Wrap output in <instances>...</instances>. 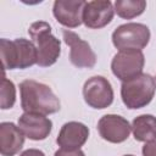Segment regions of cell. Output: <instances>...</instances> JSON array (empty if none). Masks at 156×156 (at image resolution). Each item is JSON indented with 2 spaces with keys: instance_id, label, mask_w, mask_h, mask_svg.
I'll return each instance as SVG.
<instances>
[{
  "instance_id": "d6986e66",
  "label": "cell",
  "mask_w": 156,
  "mask_h": 156,
  "mask_svg": "<svg viewBox=\"0 0 156 156\" xmlns=\"http://www.w3.org/2000/svg\"><path fill=\"white\" fill-rule=\"evenodd\" d=\"M143 156H156V140L145 143V145L141 149Z\"/></svg>"
},
{
  "instance_id": "8992f818",
  "label": "cell",
  "mask_w": 156,
  "mask_h": 156,
  "mask_svg": "<svg viewBox=\"0 0 156 156\" xmlns=\"http://www.w3.org/2000/svg\"><path fill=\"white\" fill-rule=\"evenodd\" d=\"M144 65L145 57L140 50H122L113 56L111 71L119 80L126 82L141 74Z\"/></svg>"
},
{
  "instance_id": "5bb4252c",
  "label": "cell",
  "mask_w": 156,
  "mask_h": 156,
  "mask_svg": "<svg viewBox=\"0 0 156 156\" xmlns=\"http://www.w3.org/2000/svg\"><path fill=\"white\" fill-rule=\"evenodd\" d=\"M24 144V134L12 122L0 124V151L2 156H15Z\"/></svg>"
},
{
  "instance_id": "44dd1931",
  "label": "cell",
  "mask_w": 156,
  "mask_h": 156,
  "mask_svg": "<svg viewBox=\"0 0 156 156\" xmlns=\"http://www.w3.org/2000/svg\"><path fill=\"white\" fill-rule=\"evenodd\" d=\"M123 156H134V155H123Z\"/></svg>"
},
{
  "instance_id": "6da1fadb",
  "label": "cell",
  "mask_w": 156,
  "mask_h": 156,
  "mask_svg": "<svg viewBox=\"0 0 156 156\" xmlns=\"http://www.w3.org/2000/svg\"><path fill=\"white\" fill-rule=\"evenodd\" d=\"M21 107L24 112L51 115L60 111L61 104L52 89L40 82L26 79L20 84Z\"/></svg>"
},
{
  "instance_id": "30bf717a",
  "label": "cell",
  "mask_w": 156,
  "mask_h": 156,
  "mask_svg": "<svg viewBox=\"0 0 156 156\" xmlns=\"http://www.w3.org/2000/svg\"><path fill=\"white\" fill-rule=\"evenodd\" d=\"M115 15V9L108 0H94L85 2L83 10V23L91 29H100L107 26Z\"/></svg>"
},
{
  "instance_id": "ba28073f",
  "label": "cell",
  "mask_w": 156,
  "mask_h": 156,
  "mask_svg": "<svg viewBox=\"0 0 156 156\" xmlns=\"http://www.w3.org/2000/svg\"><path fill=\"white\" fill-rule=\"evenodd\" d=\"M62 38L69 46V61L73 66L78 68H93L95 66L96 55L88 41L69 29H62Z\"/></svg>"
},
{
  "instance_id": "9a60e30c",
  "label": "cell",
  "mask_w": 156,
  "mask_h": 156,
  "mask_svg": "<svg viewBox=\"0 0 156 156\" xmlns=\"http://www.w3.org/2000/svg\"><path fill=\"white\" fill-rule=\"evenodd\" d=\"M132 132L136 141L150 143L156 140V117L152 115H140L132 122Z\"/></svg>"
},
{
  "instance_id": "ac0fdd59",
  "label": "cell",
  "mask_w": 156,
  "mask_h": 156,
  "mask_svg": "<svg viewBox=\"0 0 156 156\" xmlns=\"http://www.w3.org/2000/svg\"><path fill=\"white\" fill-rule=\"evenodd\" d=\"M54 156H85L80 149H58Z\"/></svg>"
},
{
  "instance_id": "2e32d148",
  "label": "cell",
  "mask_w": 156,
  "mask_h": 156,
  "mask_svg": "<svg viewBox=\"0 0 156 156\" xmlns=\"http://www.w3.org/2000/svg\"><path fill=\"white\" fill-rule=\"evenodd\" d=\"M146 9L144 0H117L115 2V12L124 20H132L140 16Z\"/></svg>"
},
{
  "instance_id": "8fae6325",
  "label": "cell",
  "mask_w": 156,
  "mask_h": 156,
  "mask_svg": "<svg viewBox=\"0 0 156 156\" xmlns=\"http://www.w3.org/2000/svg\"><path fill=\"white\" fill-rule=\"evenodd\" d=\"M83 0H56L52 6L54 17L58 23L68 28H76L83 23Z\"/></svg>"
},
{
  "instance_id": "4fadbf2b",
  "label": "cell",
  "mask_w": 156,
  "mask_h": 156,
  "mask_svg": "<svg viewBox=\"0 0 156 156\" xmlns=\"http://www.w3.org/2000/svg\"><path fill=\"white\" fill-rule=\"evenodd\" d=\"M89 138V128L80 122L71 121L65 123L56 138V143L61 149H80Z\"/></svg>"
},
{
  "instance_id": "277c9868",
  "label": "cell",
  "mask_w": 156,
  "mask_h": 156,
  "mask_svg": "<svg viewBox=\"0 0 156 156\" xmlns=\"http://www.w3.org/2000/svg\"><path fill=\"white\" fill-rule=\"evenodd\" d=\"M155 78L149 73H141L132 79L122 82L121 98L129 110H138L149 105L155 95Z\"/></svg>"
},
{
  "instance_id": "9c48e42d",
  "label": "cell",
  "mask_w": 156,
  "mask_h": 156,
  "mask_svg": "<svg viewBox=\"0 0 156 156\" xmlns=\"http://www.w3.org/2000/svg\"><path fill=\"white\" fill-rule=\"evenodd\" d=\"M98 130L100 136L113 144H119L129 138L132 126L129 122L119 115H105L98 122Z\"/></svg>"
},
{
  "instance_id": "5b68a950",
  "label": "cell",
  "mask_w": 156,
  "mask_h": 156,
  "mask_svg": "<svg viewBox=\"0 0 156 156\" xmlns=\"http://www.w3.org/2000/svg\"><path fill=\"white\" fill-rule=\"evenodd\" d=\"M150 29L143 23L129 22L118 26L112 33V44L119 51L140 50L150 41Z\"/></svg>"
},
{
  "instance_id": "e0dca14e",
  "label": "cell",
  "mask_w": 156,
  "mask_h": 156,
  "mask_svg": "<svg viewBox=\"0 0 156 156\" xmlns=\"http://www.w3.org/2000/svg\"><path fill=\"white\" fill-rule=\"evenodd\" d=\"M1 99H0V106L2 110L11 108L16 102V88L12 80L7 79L5 74L1 79Z\"/></svg>"
},
{
  "instance_id": "7a4b0ae2",
  "label": "cell",
  "mask_w": 156,
  "mask_h": 156,
  "mask_svg": "<svg viewBox=\"0 0 156 156\" xmlns=\"http://www.w3.org/2000/svg\"><path fill=\"white\" fill-rule=\"evenodd\" d=\"M0 54L4 69H24L38 62V54L33 41L24 38L0 39Z\"/></svg>"
},
{
  "instance_id": "7402d4cb",
  "label": "cell",
  "mask_w": 156,
  "mask_h": 156,
  "mask_svg": "<svg viewBox=\"0 0 156 156\" xmlns=\"http://www.w3.org/2000/svg\"><path fill=\"white\" fill-rule=\"evenodd\" d=\"M155 84H156V77H155Z\"/></svg>"
},
{
  "instance_id": "3957f363",
  "label": "cell",
  "mask_w": 156,
  "mask_h": 156,
  "mask_svg": "<svg viewBox=\"0 0 156 156\" xmlns=\"http://www.w3.org/2000/svg\"><path fill=\"white\" fill-rule=\"evenodd\" d=\"M28 34L37 49V65L40 67L52 66L61 55V43L51 33V26L44 21L33 22L28 28Z\"/></svg>"
},
{
  "instance_id": "52a82bcc",
  "label": "cell",
  "mask_w": 156,
  "mask_h": 156,
  "mask_svg": "<svg viewBox=\"0 0 156 156\" xmlns=\"http://www.w3.org/2000/svg\"><path fill=\"white\" fill-rule=\"evenodd\" d=\"M83 98L84 101L93 108H106L113 102L112 85L105 77L94 76L84 83Z\"/></svg>"
},
{
  "instance_id": "7c38bea8",
  "label": "cell",
  "mask_w": 156,
  "mask_h": 156,
  "mask_svg": "<svg viewBox=\"0 0 156 156\" xmlns=\"http://www.w3.org/2000/svg\"><path fill=\"white\" fill-rule=\"evenodd\" d=\"M18 127L23 132L24 136L38 141L49 136L52 129V122L44 115L24 112L18 118Z\"/></svg>"
},
{
  "instance_id": "ffe728a7",
  "label": "cell",
  "mask_w": 156,
  "mask_h": 156,
  "mask_svg": "<svg viewBox=\"0 0 156 156\" xmlns=\"http://www.w3.org/2000/svg\"><path fill=\"white\" fill-rule=\"evenodd\" d=\"M20 156H45V154L38 149H28L22 154H20Z\"/></svg>"
}]
</instances>
